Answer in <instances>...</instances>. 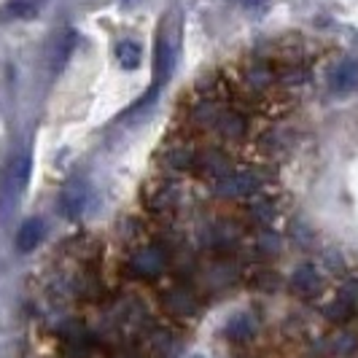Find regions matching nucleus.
Returning a JSON list of instances; mask_svg holds the SVG:
<instances>
[{"label": "nucleus", "instance_id": "obj_16", "mask_svg": "<svg viewBox=\"0 0 358 358\" xmlns=\"http://www.w3.org/2000/svg\"><path fill=\"white\" fill-rule=\"evenodd\" d=\"M280 251V234L269 232V229H262V234H256V240H253V253H256V259L264 264L267 259L272 256H278Z\"/></svg>", "mask_w": 358, "mask_h": 358}, {"label": "nucleus", "instance_id": "obj_12", "mask_svg": "<svg viewBox=\"0 0 358 358\" xmlns=\"http://www.w3.org/2000/svg\"><path fill=\"white\" fill-rule=\"evenodd\" d=\"M43 0H6L0 6V22H17V19H33L41 11Z\"/></svg>", "mask_w": 358, "mask_h": 358}, {"label": "nucleus", "instance_id": "obj_1", "mask_svg": "<svg viewBox=\"0 0 358 358\" xmlns=\"http://www.w3.org/2000/svg\"><path fill=\"white\" fill-rule=\"evenodd\" d=\"M269 178L264 173H253V170H234L229 176L213 183V194L229 202H251L259 194L267 192Z\"/></svg>", "mask_w": 358, "mask_h": 358}, {"label": "nucleus", "instance_id": "obj_8", "mask_svg": "<svg viewBox=\"0 0 358 358\" xmlns=\"http://www.w3.org/2000/svg\"><path fill=\"white\" fill-rule=\"evenodd\" d=\"M248 221V227H256V229H269L275 221H278V199L272 194H259L256 199L248 202V213L243 215Z\"/></svg>", "mask_w": 358, "mask_h": 358}, {"label": "nucleus", "instance_id": "obj_7", "mask_svg": "<svg viewBox=\"0 0 358 358\" xmlns=\"http://www.w3.org/2000/svg\"><path fill=\"white\" fill-rule=\"evenodd\" d=\"M162 305L176 318H194L199 313V294L189 283H176L173 288L164 291Z\"/></svg>", "mask_w": 358, "mask_h": 358}, {"label": "nucleus", "instance_id": "obj_18", "mask_svg": "<svg viewBox=\"0 0 358 358\" xmlns=\"http://www.w3.org/2000/svg\"><path fill=\"white\" fill-rule=\"evenodd\" d=\"M84 202H87L84 186H71V189H65L62 197H59V210L68 215V218H76V215L84 210Z\"/></svg>", "mask_w": 358, "mask_h": 358}, {"label": "nucleus", "instance_id": "obj_15", "mask_svg": "<svg viewBox=\"0 0 358 358\" xmlns=\"http://www.w3.org/2000/svg\"><path fill=\"white\" fill-rule=\"evenodd\" d=\"M116 59H119V65H122L124 71H138L141 62H143V49H141V43H135V41H119V43H116Z\"/></svg>", "mask_w": 358, "mask_h": 358}, {"label": "nucleus", "instance_id": "obj_4", "mask_svg": "<svg viewBox=\"0 0 358 358\" xmlns=\"http://www.w3.org/2000/svg\"><path fill=\"white\" fill-rule=\"evenodd\" d=\"M199 143H194V138L189 132L176 135L173 141L162 145V162L173 170V173H186L194 176V164H197Z\"/></svg>", "mask_w": 358, "mask_h": 358}, {"label": "nucleus", "instance_id": "obj_2", "mask_svg": "<svg viewBox=\"0 0 358 358\" xmlns=\"http://www.w3.org/2000/svg\"><path fill=\"white\" fill-rule=\"evenodd\" d=\"M180 202H183L180 192L173 183H167V180L151 183V186H145V192H143L145 213L151 215L154 221H159V224H170L173 213L180 210Z\"/></svg>", "mask_w": 358, "mask_h": 358}, {"label": "nucleus", "instance_id": "obj_5", "mask_svg": "<svg viewBox=\"0 0 358 358\" xmlns=\"http://www.w3.org/2000/svg\"><path fill=\"white\" fill-rule=\"evenodd\" d=\"M167 267H170V256L162 251L157 243L138 248L127 262L129 275H135L138 280H157L167 272Z\"/></svg>", "mask_w": 358, "mask_h": 358}, {"label": "nucleus", "instance_id": "obj_21", "mask_svg": "<svg viewBox=\"0 0 358 358\" xmlns=\"http://www.w3.org/2000/svg\"><path fill=\"white\" fill-rule=\"evenodd\" d=\"M356 348H358V340L356 334H350V331H342V334H337L331 340V350L337 356H350V353H356Z\"/></svg>", "mask_w": 358, "mask_h": 358}, {"label": "nucleus", "instance_id": "obj_11", "mask_svg": "<svg viewBox=\"0 0 358 358\" xmlns=\"http://www.w3.org/2000/svg\"><path fill=\"white\" fill-rule=\"evenodd\" d=\"M173 73V52H170V41L159 33L157 38V49H154V87H162Z\"/></svg>", "mask_w": 358, "mask_h": 358}, {"label": "nucleus", "instance_id": "obj_20", "mask_svg": "<svg viewBox=\"0 0 358 358\" xmlns=\"http://www.w3.org/2000/svg\"><path fill=\"white\" fill-rule=\"evenodd\" d=\"M73 46H76V33H65V38H59V43H57V49H54V71H59L65 62H68V57H71Z\"/></svg>", "mask_w": 358, "mask_h": 358}, {"label": "nucleus", "instance_id": "obj_13", "mask_svg": "<svg viewBox=\"0 0 358 358\" xmlns=\"http://www.w3.org/2000/svg\"><path fill=\"white\" fill-rule=\"evenodd\" d=\"M43 240V224L38 218H27L17 232V251L19 253H33Z\"/></svg>", "mask_w": 358, "mask_h": 358}, {"label": "nucleus", "instance_id": "obj_14", "mask_svg": "<svg viewBox=\"0 0 358 358\" xmlns=\"http://www.w3.org/2000/svg\"><path fill=\"white\" fill-rule=\"evenodd\" d=\"M323 315H326V321L342 326V323H348L353 315H356V302H353V299H348L345 294H340L337 299H331V302L326 305Z\"/></svg>", "mask_w": 358, "mask_h": 358}, {"label": "nucleus", "instance_id": "obj_6", "mask_svg": "<svg viewBox=\"0 0 358 358\" xmlns=\"http://www.w3.org/2000/svg\"><path fill=\"white\" fill-rule=\"evenodd\" d=\"M229 173H234V159L227 148H221V145H199L197 164H194V176L197 178L215 183V180H221Z\"/></svg>", "mask_w": 358, "mask_h": 358}, {"label": "nucleus", "instance_id": "obj_3", "mask_svg": "<svg viewBox=\"0 0 358 358\" xmlns=\"http://www.w3.org/2000/svg\"><path fill=\"white\" fill-rule=\"evenodd\" d=\"M208 135H213L218 138L221 143H245V138L251 135V122H248V113L243 110V108L237 106H227L218 110V116L213 119V124H210V132Z\"/></svg>", "mask_w": 358, "mask_h": 358}, {"label": "nucleus", "instance_id": "obj_24", "mask_svg": "<svg viewBox=\"0 0 358 358\" xmlns=\"http://www.w3.org/2000/svg\"><path fill=\"white\" fill-rule=\"evenodd\" d=\"M157 92H159V87H154L151 92H145L143 97H138V100H135V103H132V106L122 113V119H127V116H135L138 110H143L145 106H151V103H154V97H157Z\"/></svg>", "mask_w": 358, "mask_h": 358}, {"label": "nucleus", "instance_id": "obj_23", "mask_svg": "<svg viewBox=\"0 0 358 358\" xmlns=\"http://www.w3.org/2000/svg\"><path fill=\"white\" fill-rule=\"evenodd\" d=\"M245 14H251V17H264L269 11V0H234Z\"/></svg>", "mask_w": 358, "mask_h": 358}, {"label": "nucleus", "instance_id": "obj_19", "mask_svg": "<svg viewBox=\"0 0 358 358\" xmlns=\"http://www.w3.org/2000/svg\"><path fill=\"white\" fill-rule=\"evenodd\" d=\"M251 286L259 291H275L280 286V275L275 269H269L267 264H259L256 269H251Z\"/></svg>", "mask_w": 358, "mask_h": 358}, {"label": "nucleus", "instance_id": "obj_25", "mask_svg": "<svg viewBox=\"0 0 358 358\" xmlns=\"http://www.w3.org/2000/svg\"><path fill=\"white\" fill-rule=\"evenodd\" d=\"M192 358H202V356H192Z\"/></svg>", "mask_w": 358, "mask_h": 358}, {"label": "nucleus", "instance_id": "obj_9", "mask_svg": "<svg viewBox=\"0 0 358 358\" xmlns=\"http://www.w3.org/2000/svg\"><path fill=\"white\" fill-rule=\"evenodd\" d=\"M356 90H358V59H345L329 76V92L334 97H348L350 92Z\"/></svg>", "mask_w": 358, "mask_h": 358}, {"label": "nucleus", "instance_id": "obj_17", "mask_svg": "<svg viewBox=\"0 0 358 358\" xmlns=\"http://www.w3.org/2000/svg\"><path fill=\"white\" fill-rule=\"evenodd\" d=\"M253 331H256V326H253L251 315H234L232 321L227 323V329H224V334H227V340L229 342H248L253 337Z\"/></svg>", "mask_w": 358, "mask_h": 358}, {"label": "nucleus", "instance_id": "obj_10", "mask_svg": "<svg viewBox=\"0 0 358 358\" xmlns=\"http://www.w3.org/2000/svg\"><path fill=\"white\" fill-rule=\"evenodd\" d=\"M323 280H321V272L313 267V264H302L291 275V291L299 296V299H315L321 294Z\"/></svg>", "mask_w": 358, "mask_h": 358}, {"label": "nucleus", "instance_id": "obj_22", "mask_svg": "<svg viewBox=\"0 0 358 358\" xmlns=\"http://www.w3.org/2000/svg\"><path fill=\"white\" fill-rule=\"evenodd\" d=\"M151 348H154L157 356H170L173 348H176V340L170 337V331H157V334L151 337Z\"/></svg>", "mask_w": 358, "mask_h": 358}]
</instances>
